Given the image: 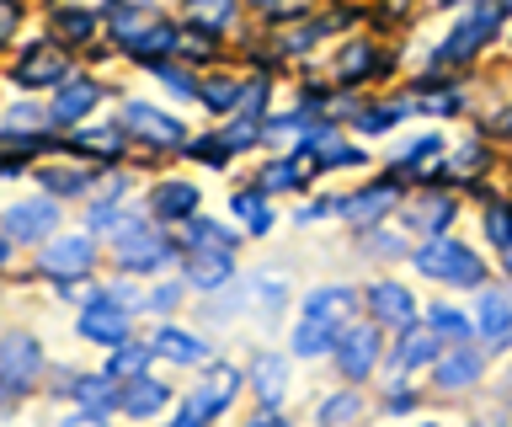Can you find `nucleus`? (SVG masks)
I'll list each match as a JSON object with an SVG mask.
<instances>
[{"label":"nucleus","mask_w":512,"mask_h":427,"mask_svg":"<svg viewBox=\"0 0 512 427\" xmlns=\"http://www.w3.org/2000/svg\"><path fill=\"white\" fill-rule=\"evenodd\" d=\"M16 81L22 86H48V81H64V59L59 54H43V43L32 49L22 65H16Z\"/></svg>","instance_id":"obj_14"},{"label":"nucleus","mask_w":512,"mask_h":427,"mask_svg":"<svg viewBox=\"0 0 512 427\" xmlns=\"http://www.w3.org/2000/svg\"><path fill=\"white\" fill-rule=\"evenodd\" d=\"M38 374H43V347L32 342V337H6L0 342V390L6 395H27L32 385H38Z\"/></svg>","instance_id":"obj_2"},{"label":"nucleus","mask_w":512,"mask_h":427,"mask_svg":"<svg viewBox=\"0 0 512 427\" xmlns=\"http://www.w3.org/2000/svg\"><path fill=\"white\" fill-rule=\"evenodd\" d=\"M54 22H59L70 38H91V33H96V17H91V11H59Z\"/></svg>","instance_id":"obj_31"},{"label":"nucleus","mask_w":512,"mask_h":427,"mask_svg":"<svg viewBox=\"0 0 512 427\" xmlns=\"http://www.w3.org/2000/svg\"><path fill=\"white\" fill-rule=\"evenodd\" d=\"M198 97H203L208 107H214V113H230V107L240 102V86H235V81H224V75H219V81L198 86Z\"/></svg>","instance_id":"obj_26"},{"label":"nucleus","mask_w":512,"mask_h":427,"mask_svg":"<svg viewBox=\"0 0 512 427\" xmlns=\"http://www.w3.org/2000/svg\"><path fill=\"white\" fill-rule=\"evenodd\" d=\"M123 123L128 129H139L150 145H182V123L176 118H166V113H155V107H144V102H134V107H123Z\"/></svg>","instance_id":"obj_8"},{"label":"nucleus","mask_w":512,"mask_h":427,"mask_svg":"<svg viewBox=\"0 0 512 427\" xmlns=\"http://www.w3.org/2000/svg\"><path fill=\"white\" fill-rule=\"evenodd\" d=\"M235 214H240V219H246V225H251L256 235H262V230L272 225V214H267V203H262V198H256V193H240V198H235Z\"/></svg>","instance_id":"obj_28"},{"label":"nucleus","mask_w":512,"mask_h":427,"mask_svg":"<svg viewBox=\"0 0 512 427\" xmlns=\"http://www.w3.org/2000/svg\"><path fill=\"white\" fill-rule=\"evenodd\" d=\"M54 203L48 198H27V203H11L6 219H0V230H6V241H43L48 230H54Z\"/></svg>","instance_id":"obj_3"},{"label":"nucleus","mask_w":512,"mask_h":427,"mask_svg":"<svg viewBox=\"0 0 512 427\" xmlns=\"http://www.w3.org/2000/svg\"><path fill=\"white\" fill-rule=\"evenodd\" d=\"M176 299H182V289H176V283H160L150 294V310H176Z\"/></svg>","instance_id":"obj_39"},{"label":"nucleus","mask_w":512,"mask_h":427,"mask_svg":"<svg viewBox=\"0 0 512 427\" xmlns=\"http://www.w3.org/2000/svg\"><path fill=\"white\" fill-rule=\"evenodd\" d=\"M432 358H438V342H432V331H411V337L400 342V353H395L400 369H416V363H432Z\"/></svg>","instance_id":"obj_21"},{"label":"nucleus","mask_w":512,"mask_h":427,"mask_svg":"<svg viewBox=\"0 0 512 427\" xmlns=\"http://www.w3.org/2000/svg\"><path fill=\"white\" fill-rule=\"evenodd\" d=\"M91 262H96L91 235H64V241H54L43 251V273L48 278H75V273H86Z\"/></svg>","instance_id":"obj_5"},{"label":"nucleus","mask_w":512,"mask_h":427,"mask_svg":"<svg viewBox=\"0 0 512 427\" xmlns=\"http://www.w3.org/2000/svg\"><path fill=\"white\" fill-rule=\"evenodd\" d=\"M427 321L438 326V331H454V337H470V321H464V315H454V310H432Z\"/></svg>","instance_id":"obj_35"},{"label":"nucleus","mask_w":512,"mask_h":427,"mask_svg":"<svg viewBox=\"0 0 512 427\" xmlns=\"http://www.w3.org/2000/svg\"><path fill=\"white\" fill-rule=\"evenodd\" d=\"M192 283H198V289H219V283H230V251H219V257H198Z\"/></svg>","instance_id":"obj_23"},{"label":"nucleus","mask_w":512,"mask_h":427,"mask_svg":"<svg viewBox=\"0 0 512 427\" xmlns=\"http://www.w3.org/2000/svg\"><path fill=\"white\" fill-rule=\"evenodd\" d=\"M118 225V209H112V203H96L91 209V230H112Z\"/></svg>","instance_id":"obj_40"},{"label":"nucleus","mask_w":512,"mask_h":427,"mask_svg":"<svg viewBox=\"0 0 512 427\" xmlns=\"http://www.w3.org/2000/svg\"><path fill=\"white\" fill-rule=\"evenodd\" d=\"M171 43H176V33H171L166 22H155V27H144V33H139L134 43H128V54H139V59H155V54H166Z\"/></svg>","instance_id":"obj_22"},{"label":"nucleus","mask_w":512,"mask_h":427,"mask_svg":"<svg viewBox=\"0 0 512 427\" xmlns=\"http://www.w3.org/2000/svg\"><path fill=\"white\" fill-rule=\"evenodd\" d=\"M123 406H128V417H150V411L166 406V385H155V379H134V385L123 390Z\"/></svg>","instance_id":"obj_17"},{"label":"nucleus","mask_w":512,"mask_h":427,"mask_svg":"<svg viewBox=\"0 0 512 427\" xmlns=\"http://www.w3.org/2000/svg\"><path fill=\"white\" fill-rule=\"evenodd\" d=\"M390 187H368V193H358V198H336V214H347L352 225H368V219H379L384 209H390Z\"/></svg>","instance_id":"obj_13"},{"label":"nucleus","mask_w":512,"mask_h":427,"mask_svg":"<svg viewBox=\"0 0 512 427\" xmlns=\"http://www.w3.org/2000/svg\"><path fill=\"white\" fill-rule=\"evenodd\" d=\"M224 406H230V395H219L214 385H208L203 395H192V401L182 406V422H208V417H219Z\"/></svg>","instance_id":"obj_24"},{"label":"nucleus","mask_w":512,"mask_h":427,"mask_svg":"<svg viewBox=\"0 0 512 427\" xmlns=\"http://www.w3.org/2000/svg\"><path fill=\"white\" fill-rule=\"evenodd\" d=\"M416 273L470 289V283H480V262L470 257V246H459V241H427L422 251H416Z\"/></svg>","instance_id":"obj_1"},{"label":"nucleus","mask_w":512,"mask_h":427,"mask_svg":"<svg viewBox=\"0 0 512 427\" xmlns=\"http://www.w3.org/2000/svg\"><path fill=\"white\" fill-rule=\"evenodd\" d=\"M38 182H48V193H86V187H91L86 171H43Z\"/></svg>","instance_id":"obj_29"},{"label":"nucleus","mask_w":512,"mask_h":427,"mask_svg":"<svg viewBox=\"0 0 512 427\" xmlns=\"http://www.w3.org/2000/svg\"><path fill=\"white\" fill-rule=\"evenodd\" d=\"M144 363H150V347H134V342H128L123 353H112V374H128V379H134V374H144Z\"/></svg>","instance_id":"obj_30"},{"label":"nucleus","mask_w":512,"mask_h":427,"mask_svg":"<svg viewBox=\"0 0 512 427\" xmlns=\"http://www.w3.org/2000/svg\"><path fill=\"white\" fill-rule=\"evenodd\" d=\"M486 235H491V241L496 246H512V209H491V219H486Z\"/></svg>","instance_id":"obj_32"},{"label":"nucleus","mask_w":512,"mask_h":427,"mask_svg":"<svg viewBox=\"0 0 512 427\" xmlns=\"http://www.w3.org/2000/svg\"><path fill=\"white\" fill-rule=\"evenodd\" d=\"M192 241H203V246H224V251H230V230H219V225H203V219H192Z\"/></svg>","instance_id":"obj_34"},{"label":"nucleus","mask_w":512,"mask_h":427,"mask_svg":"<svg viewBox=\"0 0 512 427\" xmlns=\"http://www.w3.org/2000/svg\"><path fill=\"white\" fill-rule=\"evenodd\" d=\"M192 17H198L203 27H224L235 17V0H192Z\"/></svg>","instance_id":"obj_27"},{"label":"nucleus","mask_w":512,"mask_h":427,"mask_svg":"<svg viewBox=\"0 0 512 427\" xmlns=\"http://www.w3.org/2000/svg\"><path fill=\"white\" fill-rule=\"evenodd\" d=\"M336 363H342L347 379H368V374H374V363H379V331L374 326L347 331L342 347H336Z\"/></svg>","instance_id":"obj_6"},{"label":"nucleus","mask_w":512,"mask_h":427,"mask_svg":"<svg viewBox=\"0 0 512 427\" xmlns=\"http://www.w3.org/2000/svg\"><path fill=\"white\" fill-rule=\"evenodd\" d=\"M299 182H304V177H299L294 161H278V166L267 171V187H299Z\"/></svg>","instance_id":"obj_37"},{"label":"nucleus","mask_w":512,"mask_h":427,"mask_svg":"<svg viewBox=\"0 0 512 427\" xmlns=\"http://www.w3.org/2000/svg\"><path fill=\"white\" fill-rule=\"evenodd\" d=\"M6 257H11V251H6V241H0V267H6Z\"/></svg>","instance_id":"obj_42"},{"label":"nucleus","mask_w":512,"mask_h":427,"mask_svg":"<svg viewBox=\"0 0 512 427\" xmlns=\"http://www.w3.org/2000/svg\"><path fill=\"white\" fill-rule=\"evenodd\" d=\"M347 417H358V401H352V395H336V401L320 406V422H347Z\"/></svg>","instance_id":"obj_33"},{"label":"nucleus","mask_w":512,"mask_h":427,"mask_svg":"<svg viewBox=\"0 0 512 427\" xmlns=\"http://www.w3.org/2000/svg\"><path fill=\"white\" fill-rule=\"evenodd\" d=\"M256 6H262L267 17H299V11H304V0H256Z\"/></svg>","instance_id":"obj_38"},{"label":"nucleus","mask_w":512,"mask_h":427,"mask_svg":"<svg viewBox=\"0 0 512 427\" xmlns=\"http://www.w3.org/2000/svg\"><path fill=\"white\" fill-rule=\"evenodd\" d=\"M11 27H16V6H11V0H0V38H6Z\"/></svg>","instance_id":"obj_41"},{"label":"nucleus","mask_w":512,"mask_h":427,"mask_svg":"<svg viewBox=\"0 0 512 427\" xmlns=\"http://www.w3.org/2000/svg\"><path fill=\"white\" fill-rule=\"evenodd\" d=\"M80 337L102 342V347H118L128 337V305L118 299H96V305L80 310Z\"/></svg>","instance_id":"obj_4"},{"label":"nucleus","mask_w":512,"mask_h":427,"mask_svg":"<svg viewBox=\"0 0 512 427\" xmlns=\"http://www.w3.org/2000/svg\"><path fill=\"white\" fill-rule=\"evenodd\" d=\"M347 310H352V289H315L310 299H304V321H326L336 331H342Z\"/></svg>","instance_id":"obj_10"},{"label":"nucleus","mask_w":512,"mask_h":427,"mask_svg":"<svg viewBox=\"0 0 512 427\" xmlns=\"http://www.w3.org/2000/svg\"><path fill=\"white\" fill-rule=\"evenodd\" d=\"M150 353H160V358H171V363H203L208 358V347L192 337V331H155V342H150Z\"/></svg>","instance_id":"obj_12"},{"label":"nucleus","mask_w":512,"mask_h":427,"mask_svg":"<svg viewBox=\"0 0 512 427\" xmlns=\"http://www.w3.org/2000/svg\"><path fill=\"white\" fill-rule=\"evenodd\" d=\"M160 81L176 86V97H192V91H198V86H192V75H187L182 65H160Z\"/></svg>","instance_id":"obj_36"},{"label":"nucleus","mask_w":512,"mask_h":427,"mask_svg":"<svg viewBox=\"0 0 512 427\" xmlns=\"http://www.w3.org/2000/svg\"><path fill=\"white\" fill-rule=\"evenodd\" d=\"M368 305H374V321H384V326H400V331L416 326V305L400 283H374V289H368Z\"/></svg>","instance_id":"obj_7"},{"label":"nucleus","mask_w":512,"mask_h":427,"mask_svg":"<svg viewBox=\"0 0 512 427\" xmlns=\"http://www.w3.org/2000/svg\"><path fill=\"white\" fill-rule=\"evenodd\" d=\"M336 337H342L336 326H326V321H304V326L294 331V353H299V358H315V353H326Z\"/></svg>","instance_id":"obj_18"},{"label":"nucleus","mask_w":512,"mask_h":427,"mask_svg":"<svg viewBox=\"0 0 512 427\" xmlns=\"http://www.w3.org/2000/svg\"><path fill=\"white\" fill-rule=\"evenodd\" d=\"M192 209H198V193H192V187H160L155 193V214H166V219H187Z\"/></svg>","instance_id":"obj_19"},{"label":"nucleus","mask_w":512,"mask_h":427,"mask_svg":"<svg viewBox=\"0 0 512 427\" xmlns=\"http://www.w3.org/2000/svg\"><path fill=\"white\" fill-rule=\"evenodd\" d=\"M475 374H480V353H470V347H454V353L438 363V390H459V385H470Z\"/></svg>","instance_id":"obj_15"},{"label":"nucleus","mask_w":512,"mask_h":427,"mask_svg":"<svg viewBox=\"0 0 512 427\" xmlns=\"http://www.w3.org/2000/svg\"><path fill=\"white\" fill-rule=\"evenodd\" d=\"M480 337L486 342H507L512 337V299L507 294H496V289L480 294Z\"/></svg>","instance_id":"obj_11"},{"label":"nucleus","mask_w":512,"mask_h":427,"mask_svg":"<svg viewBox=\"0 0 512 427\" xmlns=\"http://www.w3.org/2000/svg\"><path fill=\"white\" fill-rule=\"evenodd\" d=\"M283 379H288V363L283 358H262L256 363V395H283Z\"/></svg>","instance_id":"obj_25"},{"label":"nucleus","mask_w":512,"mask_h":427,"mask_svg":"<svg viewBox=\"0 0 512 427\" xmlns=\"http://www.w3.org/2000/svg\"><path fill=\"white\" fill-rule=\"evenodd\" d=\"M112 27L123 43H134L144 33V0H112Z\"/></svg>","instance_id":"obj_20"},{"label":"nucleus","mask_w":512,"mask_h":427,"mask_svg":"<svg viewBox=\"0 0 512 427\" xmlns=\"http://www.w3.org/2000/svg\"><path fill=\"white\" fill-rule=\"evenodd\" d=\"M491 27H496V11H491V6H475V17L459 22V33L443 43V59H470L480 43L491 38Z\"/></svg>","instance_id":"obj_9"},{"label":"nucleus","mask_w":512,"mask_h":427,"mask_svg":"<svg viewBox=\"0 0 512 427\" xmlns=\"http://www.w3.org/2000/svg\"><path fill=\"white\" fill-rule=\"evenodd\" d=\"M91 107H96V86H91V81H70V86L54 97V118L70 123V118H86Z\"/></svg>","instance_id":"obj_16"}]
</instances>
